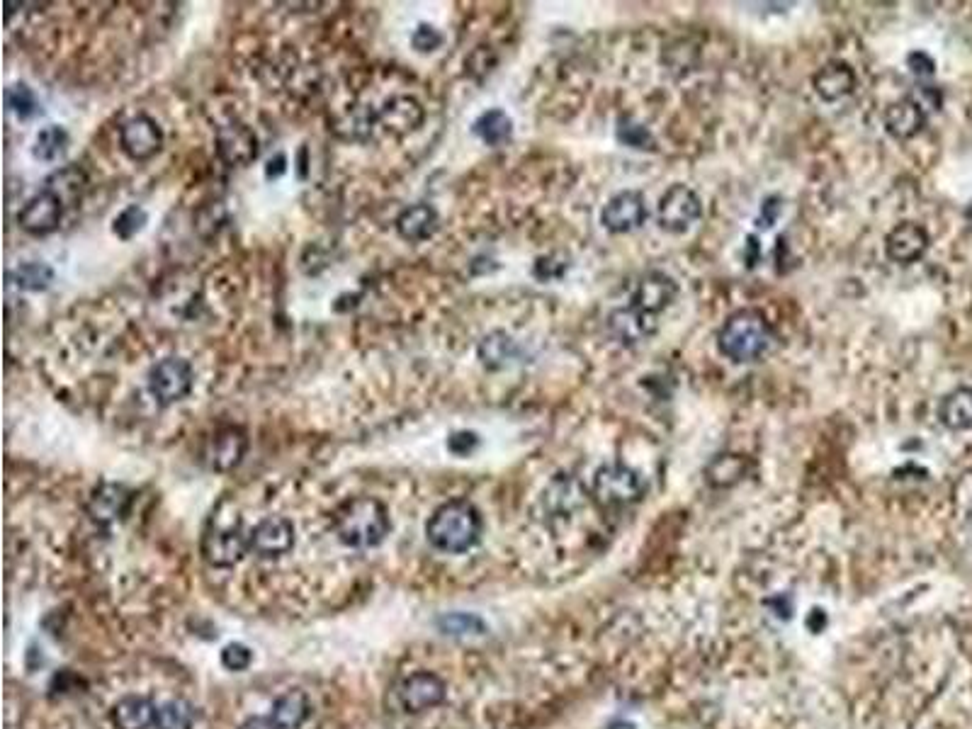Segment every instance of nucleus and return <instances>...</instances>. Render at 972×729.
I'll use <instances>...</instances> for the list:
<instances>
[{"label": "nucleus", "instance_id": "obj_1", "mask_svg": "<svg viewBox=\"0 0 972 729\" xmlns=\"http://www.w3.org/2000/svg\"><path fill=\"white\" fill-rule=\"evenodd\" d=\"M426 535L435 550L460 555L477 545L479 535H482V516L469 501H448L431 516Z\"/></svg>", "mask_w": 972, "mask_h": 729}, {"label": "nucleus", "instance_id": "obj_2", "mask_svg": "<svg viewBox=\"0 0 972 729\" xmlns=\"http://www.w3.org/2000/svg\"><path fill=\"white\" fill-rule=\"evenodd\" d=\"M336 535L343 545L355 550L377 547L389 535V516L377 499L358 496L336 511Z\"/></svg>", "mask_w": 972, "mask_h": 729}, {"label": "nucleus", "instance_id": "obj_3", "mask_svg": "<svg viewBox=\"0 0 972 729\" xmlns=\"http://www.w3.org/2000/svg\"><path fill=\"white\" fill-rule=\"evenodd\" d=\"M717 343H720V353L732 363H754L773 348L776 333L768 326L764 316L747 309V312L729 316L725 326L720 329Z\"/></svg>", "mask_w": 972, "mask_h": 729}, {"label": "nucleus", "instance_id": "obj_4", "mask_svg": "<svg viewBox=\"0 0 972 729\" xmlns=\"http://www.w3.org/2000/svg\"><path fill=\"white\" fill-rule=\"evenodd\" d=\"M248 535L243 530V518L234 508L222 504L209 518V525L202 538V555L212 567H234L246 555Z\"/></svg>", "mask_w": 972, "mask_h": 729}, {"label": "nucleus", "instance_id": "obj_5", "mask_svg": "<svg viewBox=\"0 0 972 729\" xmlns=\"http://www.w3.org/2000/svg\"><path fill=\"white\" fill-rule=\"evenodd\" d=\"M642 491V479L625 465H603L593 477V496L606 506L635 504L642 499Z\"/></svg>", "mask_w": 972, "mask_h": 729}, {"label": "nucleus", "instance_id": "obj_6", "mask_svg": "<svg viewBox=\"0 0 972 729\" xmlns=\"http://www.w3.org/2000/svg\"><path fill=\"white\" fill-rule=\"evenodd\" d=\"M700 212H703V205H700V197L691 188H686V185H671L664 192V197H661L657 219L664 231L683 234L686 229H691V224L698 222Z\"/></svg>", "mask_w": 972, "mask_h": 729}, {"label": "nucleus", "instance_id": "obj_7", "mask_svg": "<svg viewBox=\"0 0 972 729\" xmlns=\"http://www.w3.org/2000/svg\"><path fill=\"white\" fill-rule=\"evenodd\" d=\"M149 389L161 406H171L185 399L192 389V367L183 358H166L154 365L149 375Z\"/></svg>", "mask_w": 972, "mask_h": 729}, {"label": "nucleus", "instance_id": "obj_8", "mask_svg": "<svg viewBox=\"0 0 972 729\" xmlns=\"http://www.w3.org/2000/svg\"><path fill=\"white\" fill-rule=\"evenodd\" d=\"M248 547L261 559H278L295 547V528L282 516L263 518L248 533Z\"/></svg>", "mask_w": 972, "mask_h": 729}, {"label": "nucleus", "instance_id": "obj_9", "mask_svg": "<svg viewBox=\"0 0 972 729\" xmlns=\"http://www.w3.org/2000/svg\"><path fill=\"white\" fill-rule=\"evenodd\" d=\"M217 154L226 166H248L258 158V137L243 122H229L217 129Z\"/></svg>", "mask_w": 972, "mask_h": 729}, {"label": "nucleus", "instance_id": "obj_10", "mask_svg": "<svg viewBox=\"0 0 972 729\" xmlns=\"http://www.w3.org/2000/svg\"><path fill=\"white\" fill-rule=\"evenodd\" d=\"M122 151L134 161H149L163 146V132L149 115H137L120 129Z\"/></svg>", "mask_w": 972, "mask_h": 729}, {"label": "nucleus", "instance_id": "obj_11", "mask_svg": "<svg viewBox=\"0 0 972 729\" xmlns=\"http://www.w3.org/2000/svg\"><path fill=\"white\" fill-rule=\"evenodd\" d=\"M647 219V205H644L642 192L625 190L610 197V202L603 207L601 222L613 234H627V231L637 229Z\"/></svg>", "mask_w": 972, "mask_h": 729}, {"label": "nucleus", "instance_id": "obj_12", "mask_svg": "<svg viewBox=\"0 0 972 729\" xmlns=\"http://www.w3.org/2000/svg\"><path fill=\"white\" fill-rule=\"evenodd\" d=\"M397 695L404 710L423 712L443 703L445 683L435 674L418 671V674H411L409 678H404V683L399 686Z\"/></svg>", "mask_w": 972, "mask_h": 729}, {"label": "nucleus", "instance_id": "obj_13", "mask_svg": "<svg viewBox=\"0 0 972 729\" xmlns=\"http://www.w3.org/2000/svg\"><path fill=\"white\" fill-rule=\"evenodd\" d=\"M61 214H64V205L56 195H52L49 190L37 192L25 207L18 214V222L22 226V231L32 236H47L59 226Z\"/></svg>", "mask_w": 972, "mask_h": 729}, {"label": "nucleus", "instance_id": "obj_14", "mask_svg": "<svg viewBox=\"0 0 972 729\" xmlns=\"http://www.w3.org/2000/svg\"><path fill=\"white\" fill-rule=\"evenodd\" d=\"M676 297H678V285L669 278V275L647 273L640 280V285H637L630 304L635 309H640V312L657 316L659 319V314L664 312L666 307H671V304L676 302Z\"/></svg>", "mask_w": 972, "mask_h": 729}, {"label": "nucleus", "instance_id": "obj_15", "mask_svg": "<svg viewBox=\"0 0 972 729\" xmlns=\"http://www.w3.org/2000/svg\"><path fill=\"white\" fill-rule=\"evenodd\" d=\"M423 122V107L418 100L409 95H394L389 98L380 112H377V124L392 137H406L414 129L421 127Z\"/></svg>", "mask_w": 972, "mask_h": 729}, {"label": "nucleus", "instance_id": "obj_16", "mask_svg": "<svg viewBox=\"0 0 972 729\" xmlns=\"http://www.w3.org/2000/svg\"><path fill=\"white\" fill-rule=\"evenodd\" d=\"M926 248H929V234H926L924 226L912 222L895 226L885 239L887 258L904 265L919 261V258L926 253Z\"/></svg>", "mask_w": 972, "mask_h": 729}, {"label": "nucleus", "instance_id": "obj_17", "mask_svg": "<svg viewBox=\"0 0 972 729\" xmlns=\"http://www.w3.org/2000/svg\"><path fill=\"white\" fill-rule=\"evenodd\" d=\"M657 316H649L635 309L632 304H627L623 309H615L613 314L608 316V329L618 338L620 343L625 346H635V343L647 341L649 336L657 333Z\"/></svg>", "mask_w": 972, "mask_h": 729}, {"label": "nucleus", "instance_id": "obj_18", "mask_svg": "<svg viewBox=\"0 0 972 729\" xmlns=\"http://www.w3.org/2000/svg\"><path fill=\"white\" fill-rule=\"evenodd\" d=\"M329 124H331L329 129L336 134V137L348 141H370L375 127H380L375 112L360 103L346 105L343 110H338L329 120Z\"/></svg>", "mask_w": 972, "mask_h": 729}, {"label": "nucleus", "instance_id": "obj_19", "mask_svg": "<svg viewBox=\"0 0 972 729\" xmlns=\"http://www.w3.org/2000/svg\"><path fill=\"white\" fill-rule=\"evenodd\" d=\"M926 122V112L924 105L914 98H904L897 100L887 107L885 112V129L892 134L895 139H912L924 129Z\"/></svg>", "mask_w": 972, "mask_h": 729}, {"label": "nucleus", "instance_id": "obj_20", "mask_svg": "<svg viewBox=\"0 0 972 729\" xmlns=\"http://www.w3.org/2000/svg\"><path fill=\"white\" fill-rule=\"evenodd\" d=\"M856 88V73L846 61H829L815 76V90L822 100L836 103Z\"/></svg>", "mask_w": 972, "mask_h": 729}, {"label": "nucleus", "instance_id": "obj_21", "mask_svg": "<svg viewBox=\"0 0 972 729\" xmlns=\"http://www.w3.org/2000/svg\"><path fill=\"white\" fill-rule=\"evenodd\" d=\"M246 435L241 428H222L212 438V448H209V465L217 472H229L241 462L243 452H246Z\"/></svg>", "mask_w": 972, "mask_h": 729}, {"label": "nucleus", "instance_id": "obj_22", "mask_svg": "<svg viewBox=\"0 0 972 729\" xmlns=\"http://www.w3.org/2000/svg\"><path fill=\"white\" fill-rule=\"evenodd\" d=\"M117 729H149L156 722V705L141 695H124L112 710Z\"/></svg>", "mask_w": 972, "mask_h": 729}, {"label": "nucleus", "instance_id": "obj_23", "mask_svg": "<svg viewBox=\"0 0 972 729\" xmlns=\"http://www.w3.org/2000/svg\"><path fill=\"white\" fill-rule=\"evenodd\" d=\"M435 229H438V214H435V209L428 205H414L404 209L397 219L399 236L409 243L431 239Z\"/></svg>", "mask_w": 972, "mask_h": 729}, {"label": "nucleus", "instance_id": "obj_24", "mask_svg": "<svg viewBox=\"0 0 972 729\" xmlns=\"http://www.w3.org/2000/svg\"><path fill=\"white\" fill-rule=\"evenodd\" d=\"M938 418L951 431L972 428V387H958L938 404Z\"/></svg>", "mask_w": 972, "mask_h": 729}, {"label": "nucleus", "instance_id": "obj_25", "mask_svg": "<svg viewBox=\"0 0 972 729\" xmlns=\"http://www.w3.org/2000/svg\"><path fill=\"white\" fill-rule=\"evenodd\" d=\"M86 185H88V178H86V173L81 171V168L64 166V168H59L56 173L49 175L47 188H44V190H49L52 195L59 197L61 205H64V207H73V205H78V202H81L83 192H86Z\"/></svg>", "mask_w": 972, "mask_h": 729}, {"label": "nucleus", "instance_id": "obj_26", "mask_svg": "<svg viewBox=\"0 0 972 729\" xmlns=\"http://www.w3.org/2000/svg\"><path fill=\"white\" fill-rule=\"evenodd\" d=\"M127 504H129V494H127V489H124V486L105 484V486H100V489L93 494L88 511H90V518H93V521L110 523V521H115V518L122 516Z\"/></svg>", "mask_w": 972, "mask_h": 729}, {"label": "nucleus", "instance_id": "obj_27", "mask_svg": "<svg viewBox=\"0 0 972 729\" xmlns=\"http://www.w3.org/2000/svg\"><path fill=\"white\" fill-rule=\"evenodd\" d=\"M477 353L486 370H501V367L511 365L518 358V346L506 331H491L479 343Z\"/></svg>", "mask_w": 972, "mask_h": 729}, {"label": "nucleus", "instance_id": "obj_28", "mask_svg": "<svg viewBox=\"0 0 972 729\" xmlns=\"http://www.w3.org/2000/svg\"><path fill=\"white\" fill-rule=\"evenodd\" d=\"M309 715V700L307 695L299 691L285 693L282 698H278V703L273 705V712H270V722H273L275 729H297L307 720Z\"/></svg>", "mask_w": 972, "mask_h": 729}, {"label": "nucleus", "instance_id": "obj_29", "mask_svg": "<svg viewBox=\"0 0 972 729\" xmlns=\"http://www.w3.org/2000/svg\"><path fill=\"white\" fill-rule=\"evenodd\" d=\"M474 134L489 146H501L511 139L513 134V122L511 117L506 115L504 110H489L474 122Z\"/></svg>", "mask_w": 972, "mask_h": 729}, {"label": "nucleus", "instance_id": "obj_30", "mask_svg": "<svg viewBox=\"0 0 972 729\" xmlns=\"http://www.w3.org/2000/svg\"><path fill=\"white\" fill-rule=\"evenodd\" d=\"M581 489L574 479H559V482L552 484L550 494H547V511H552L555 516H567V513H574L576 508L584 504L581 499Z\"/></svg>", "mask_w": 972, "mask_h": 729}, {"label": "nucleus", "instance_id": "obj_31", "mask_svg": "<svg viewBox=\"0 0 972 729\" xmlns=\"http://www.w3.org/2000/svg\"><path fill=\"white\" fill-rule=\"evenodd\" d=\"M747 460L742 455H720L705 469V477L712 486H732L744 477Z\"/></svg>", "mask_w": 972, "mask_h": 729}, {"label": "nucleus", "instance_id": "obj_32", "mask_svg": "<svg viewBox=\"0 0 972 729\" xmlns=\"http://www.w3.org/2000/svg\"><path fill=\"white\" fill-rule=\"evenodd\" d=\"M66 144H69V134H66L61 127H56V124H52V127L39 132L32 154H35V158H39V161H56V158L66 151Z\"/></svg>", "mask_w": 972, "mask_h": 729}, {"label": "nucleus", "instance_id": "obj_33", "mask_svg": "<svg viewBox=\"0 0 972 729\" xmlns=\"http://www.w3.org/2000/svg\"><path fill=\"white\" fill-rule=\"evenodd\" d=\"M156 729H190L192 727V712L190 705L183 700H168V703L156 705Z\"/></svg>", "mask_w": 972, "mask_h": 729}, {"label": "nucleus", "instance_id": "obj_34", "mask_svg": "<svg viewBox=\"0 0 972 729\" xmlns=\"http://www.w3.org/2000/svg\"><path fill=\"white\" fill-rule=\"evenodd\" d=\"M52 280H54V270L44 263H22L18 273H15V285L30 292L47 290Z\"/></svg>", "mask_w": 972, "mask_h": 729}, {"label": "nucleus", "instance_id": "obj_35", "mask_svg": "<svg viewBox=\"0 0 972 729\" xmlns=\"http://www.w3.org/2000/svg\"><path fill=\"white\" fill-rule=\"evenodd\" d=\"M5 100H8V107L20 117V120H30V117L37 115L39 110L37 95L32 93V88H27L25 83H15V86H10L8 93H5Z\"/></svg>", "mask_w": 972, "mask_h": 729}, {"label": "nucleus", "instance_id": "obj_36", "mask_svg": "<svg viewBox=\"0 0 972 729\" xmlns=\"http://www.w3.org/2000/svg\"><path fill=\"white\" fill-rule=\"evenodd\" d=\"M224 222H226V209L219 205V202H209V205L202 207L195 217V226L197 231H200L202 239H212V236L222 229Z\"/></svg>", "mask_w": 972, "mask_h": 729}, {"label": "nucleus", "instance_id": "obj_37", "mask_svg": "<svg viewBox=\"0 0 972 729\" xmlns=\"http://www.w3.org/2000/svg\"><path fill=\"white\" fill-rule=\"evenodd\" d=\"M146 212L141 207L137 205H132V207H127L124 212L120 214V217L115 219V226H112V231H115L117 236H120L122 241H129L132 236H137L141 229H144V224H146Z\"/></svg>", "mask_w": 972, "mask_h": 729}, {"label": "nucleus", "instance_id": "obj_38", "mask_svg": "<svg viewBox=\"0 0 972 729\" xmlns=\"http://www.w3.org/2000/svg\"><path fill=\"white\" fill-rule=\"evenodd\" d=\"M618 139L623 141V144L632 146V149H652L654 146L652 134L647 132V127H642V124L630 120V117H623V120L618 122Z\"/></svg>", "mask_w": 972, "mask_h": 729}, {"label": "nucleus", "instance_id": "obj_39", "mask_svg": "<svg viewBox=\"0 0 972 729\" xmlns=\"http://www.w3.org/2000/svg\"><path fill=\"white\" fill-rule=\"evenodd\" d=\"M440 627L450 635H482L484 623L477 618V615H465V613H452L440 618Z\"/></svg>", "mask_w": 972, "mask_h": 729}, {"label": "nucleus", "instance_id": "obj_40", "mask_svg": "<svg viewBox=\"0 0 972 729\" xmlns=\"http://www.w3.org/2000/svg\"><path fill=\"white\" fill-rule=\"evenodd\" d=\"M411 44H414V49H418V52H433V49H438L443 44V35L431 25H418L414 35H411Z\"/></svg>", "mask_w": 972, "mask_h": 729}, {"label": "nucleus", "instance_id": "obj_41", "mask_svg": "<svg viewBox=\"0 0 972 729\" xmlns=\"http://www.w3.org/2000/svg\"><path fill=\"white\" fill-rule=\"evenodd\" d=\"M251 649L243 647V644H229V647L222 652V664L231 671H243L248 669L251 664Z\"/></svg>", "mask_w": 972, "mask_h": 729}, {"label": "nucleus", "instance_id": "obj_42", "mask_svg": "<svg viewBox=\"0 0 972 729\" xmlns=\"http://www.w3.org/2000/svg\"><path fill=\"white\" fill-rule=\"evenodd\" d=\"M477 443H479L477 433L457 431L448 438V450L452 452V455H469V452L477 448Z\"/></svg>", "mask_w": 972, "mask_h": 729}, {"label": "nucleus", "instance_id": "obj_43", "mask_svg": "<svg viewBox=\"0 0 972 729\" xmlns=\"http://www.w3.org/2000/svg\"><path fill=\"white\" fill-rule=\"evenodd\" d=\"M907 64H909V69H912L914 76H934V69H936L934 59H931V56H926L924 52L909 54Z\"/></svg>", "mask_w": 972, "mask_h": 729}, {"label": "nucleus", "instance_id": "obj_44", "mask_svg": "<svg viewBox=\"0 0 972 729\" xmlns=\"http://www.w3.org/2000/svg\"><path fill=\"white\" fill-rule=\"evenodd\" d=\"M778 197H771V200H766V205L764 209H761V224L759 226H773V222H776V217L781 214V205H778Z\"/></svg>", "mask_w": 972, "mask_h": 729}, {"label": "nucleus", "instance_id": "obj_45", "mask_svg": "<svg viewBox=\"0 0 972 729\" xmlns=\"http://www.w3.org/2000/svg\"><path fill=\"white\" fill-rule=\"evenodd\" d=\"M285 163H287V158L282 156V154L278 158H275V161H270L268 163V171H265V173H268V178H278V175L285 173L287 171Z\"/></svg>", "mask_w": 972, "mask_h": 729}, {"label": "nucleus", "instance_id": "obj_46", "mask_svg": "<svg viewBox=\"0 0 972 729\" xmlns=\"http://www.w3.org/2000/svg\"><path fill=\"white\" fill-rule=\"evenodd\" d=\"M241 729H275V725L270 722V717H253L246 725H241Z\"/></svg>", "mask_w": 972, "mask_h": 729}, {"label": "nucleus", "instance_id": "obj_47", "mask_svg": "<svg viewBox=\"0 0 972 729\" xmlns=\"http://www.w3.org/2000/svg\"><path fill=\"white\" fill-rule=\"evenodd\" d=\"M610 729H635V725H630V722H615Z\"/></svg>", "mask_w": 972, "mask_h": 729}, {"label": "nucleus", "instance_id": "obj_48", "mask_svg": "<svg viewBox=\"0 0 972 729\" xmlns=\"http://www.w3.org/2000/svg\"><path fill=\"white\" fill-rule=\"evenodd\" d=\"M968 219H970V222H972V205H970V209H968Z\"/></svg>", "mask_w": 972, "mask_h": 729}]
</instances>
